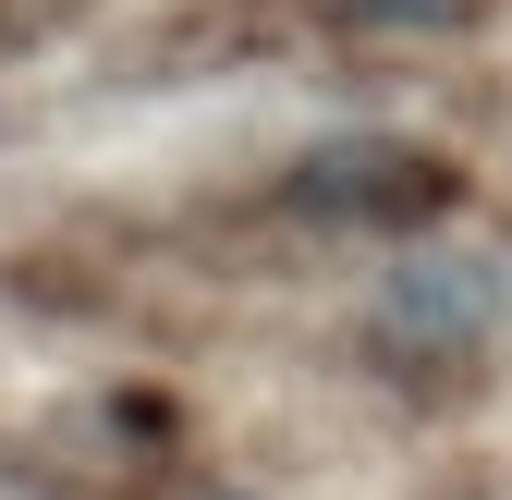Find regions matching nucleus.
Returning a JSON list of instances; mask_svg holds the SVG:
<instances>
[{
  "label": "nucleus",
  "instance_id": "obj_1",
  "mask_svg": "<svg viewBox=\"0 0 512 500\" xmlns=\"http://www.w3.org/2000/svg\"><path fill=\"white\" fill-rule=\"evenodd\" d=\"M500 318H512V269L488 257V244L439 232V244H415V257L378 281L366 342L391 354L403 379H452V366H476V354L500 342Z\"/></svg>",
  "mask_w": 512,
  "mask_h": 500
}]
</instances>
